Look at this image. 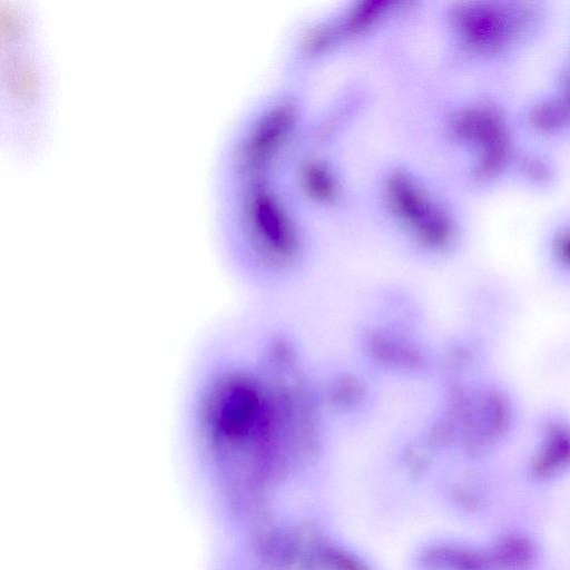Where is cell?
<instances>
[{"instance_id":"1","label":"cell","mask_w":570,"mask_h":570,"mask_svg":"<svg viewBox=\"0 0 570 570\" xmlns=\"http://www.w3.org/2000/svg\"><path fill=\"white\" fill-rule=\"evenodd\" d=\"M557 8L548 0H470L451 4L445 14L453 62L504 86L507 79L549 36Z\"/></svg>"},{"instance_id":"4","label":"cell","mask_w":570,"mask_h":570,"mask_svg":"<svg viewBox=\"0 0 570 570\" xmlns=\"http://www.w3.org/2000/svg\"><path fill=\"white\" fill-rule=\"evenodd\" d=\"M391 204L428 240L435 245L455 243L464 229L461 207L451 200L426 197L405 177H395L390 186Z\"/></svg>"},{"instance_id":"5","label":"cell","mask_w":570,"mask_h":570,"mask_svg":"<svg viewBox=\"0 0 570 570\" xmlns=\"http://www.w3.org/2000/svg\"><path fill=\"white\" fill-rule=\"evenodd\" d=\"M562 179L563 168L556 149L522 137L512 164L510 187L547 196L560 187Z\"/></svg>"},{"instance_id":"6","label":"cell","mask_w":570,"mask_h":570,"mask_svg":"<svg viewBox=\"0 0 570 570\" xmlns=\"http://www.w3.org/2000/svg\"><path fill=\"white\" fill-rule=\"evenodd\" d=\"M253 205L255 225L262 240L275 252L287 250L291 246V232L277 204L267 194H258Z\"/></svg>"},{"instance_id":"2","label":"cell","mask_w":570,"mask_h":570,"mask_svg":"<svg viewBox=\"0 0 570 570\" xmlns=\"http://www.w3.org/2000/svg\"><path fill=\"white\" fill-rule=\"evenodd\" d=\"M515 102L504 86L482 83L450 105L445 127L459 157L461 180L478 195L510 187L522 140Z\"/></svg>"},{"instance_id":"3","label":"cell","mask_w":570,"mask_h":570,"mask_svg":"<svg viewBox=\"0 0 570 570\" xmlns=\"http://www.w3.org/2000/svg\"><path fill=\"white\" fill-rule=\"evenodd\" d=\"M515 115L524 138L554 149L570 144V22L547 81L515 102Z\"/></svg>"}]
</instances>
